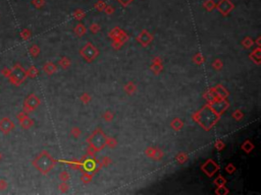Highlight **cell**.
<instances>
[{"label": "cell", "mask_w": 261, "mask_h": 195, "mask_svg": "<svg viewBox=\"0 0 261 195\" xmlns=\"http://www.w3.org/2000/svg\"><path fill=\"white\" fill-rule=\"evenodd\" d=\"M37 74H38V70L34 67V66H33V67H31L29 70H28L27 76H30V77H35Z\"/></svg>", "instance_id": "cell-7"}, {"label": "cell", "mask_w": 261, "mask_h": 195, "mask_svg": "<svg viewBox=\"0 0 261 195\" xmlns=\"http://www.w3.org/2000/svg\"><path fill=\"white\" fill-rule=\"evenodd\" d=\"M20 37H22V39L23 40H28L30 38V31H28V30H24V31H22V32H20Z\"/></svg>", "instance_id": "cell-10"}, {"label": "cell", "mask_w": 261, "mask_h": 195, "mask_svg": "<svg viewBox=\"0 0 261 195\" xmlns=\"http://www.w3.org/2000/svg\"><path fill=\"white\" fill-rule=\"evenodd\" d=\"M20 126H22L23 128H25V129H29V128L33 125V121L30 119V118L26 117L22 120V121H20Z\"/></svg>", "instance_id": "cell-6"}, {"label": "cell", "mask_w": 261, "mask_h": 195, "mask_svg": "<svg viewBox=\"0 0 261 195\" xmlns=\"http://www.w3.org/2000/svg\"><path fill=\"white\" fill-rule=\"evenodd\" d=\"M40 101H39L38 97H36L35 95H30L24 102V110L25 112H32L39 106Z\"/></svg>", "instance_id": "cell-3"}, {"label": "cell", "mask_w": 261, "mask_h": 195, "mask_svg": "<svg viewBox=\"0 0 261 195\" xmlns=\"http://www.w3.org/2000/svg\"><path fill=\"white\" fill-rule=\"evenodd\" d=\"M14 128V124L11 119L8 117H4L0 119V131L3 134H8L10 131H12Z\"/></svg>", "instance_id": "cell-4"}, {"label": "cell", "mask_w": 261, "mask_h": 195, "mask_svg": "<svg viewBox=\"0 0 261 195\" xmlns=\"http://www.w3.org/2000/svg\"><path fill=\"white\" fill-rule=\"evenodd\" d=\"M117 1H120L123 5H128L132 1V0H117Z\"/></svg>", "instance_id": "cell-16"}, {"label": "cell", "mask_w": 261, "mask_h": 195, "mask_svg": "<svg viewBox=\"0 0 261 195\" xmlns=\"http://www.w3.org/2000/svg\"><path fill=\"white\" fill-rule=\"evenodd\" d=\"M26 77H27V72H26L25 69L23 68L19 63H17L14 66V68L11 69V75L9 76L8 79L10 83L19 86H20V83L25 80Z\"/></svg>", "instance_id": "cell-2"}, {"label": "cell", "mask_w": 261, "mask_h": 195, "mask_svg": "<svg viewBox=\"0 0 261 195\" xmlns=\"http://www.w3.org/2000/svg\"><path fill=\"white\" fill-rule=\"evenodd\" d=\"M217 7H218L219 11H221L223 14H226L232 9L234 5H232V3L229 1V0H221V1L218 3Z\"/></svg>", "instance_id": "cell-5"}, {"label": "cell", "mask_w": 261, "mask_h": 195, "mask_svg": "<svg viewBox=\"0 0 261 195\" xmlns=\"http://www.w3.org/2000/svg\"><path fill=\"white\" fill-rule=\"evenodd\" d=\"M104 6H105V4L103 3L102 1H99V2H98V3L96 4V7H97V8L99 9V10H103V9H104Z\"/></svg>", "instance_id": "cell-14"}, {"label": "cell", "mask_w": 261, "mask_h": 195, "mask_svg": "<svg viewBox=\"0 0 261 195\" xmlns=\"http://www.w3.org/2000/svg\"><path fill=\"white\" fill-rule=\"evenodd\" d=\"M0 159H1V153H0Z\"/></svg>", "instance_id": "cell-17"}, {"label": "cell", "mask_w": 261, "mask_h": 195, "mask_svg": "<svg viewBox=\"0 0 261 195\" xmlns=\"http://www.w3.org/2000/svg\"><path fill=\"white\" fill-rule=\"evenodd\" d=\"M1 74L4 76V77L8 78L10 75H11V69L7 68V67H4L3 69H1Z\"/></svg>", "instance_id": "cell-8"}, {"label": "cell", "mask_w": 261, "mask_h": 195, "mask_svg": "<svg viewBox=\"0 0 261 195\" xmlns=\"http://www.w3.org/2000/svg\"><path fill=\"white\" fill-rule=\"evenodd\" d=\"M29 51H30V53L32 54L33 56H37L39 54V48L36 45H33L32 47L29 49Z\"/></svg>", "instance_id": "cell-11"}, {"label": "cell", "mask_w": 261, "mask_h": 195, "mask_svg": "<svg viewBox=\"0 0 261 195\" xmlns=\"http://www.w3.org/2000/svg\"><path fill=\"white\" fill-rule=\"evenodd\" d=\"M17 117V120H19V121H22V120L24 119V118L27 117V115H26L25 113H23V112H22V113H19Z\"/></svg>", "instance_id": "cell-15"}, {"label": "cell", "mask_w": 261, "mask_h": 195, "mask_svg": "<svg viewBox=\"0 0 261 195\" xmlns=\"http://www.w3.org/2000/svg\"><path fill=\"white\" fill-rule=\"evenodd\" d=\"M33 165L42 173H47L52 168L53 161L47 153H42L33 161Z\"/></svg>", "instance_id": "cell-1"}, {"label": "cell", "mask_w": 261, "mask_h": 195, "mask_svg": "<svg viewBox=\"0 0 261 195\" xmlns=\"http://www.w3.org/2000/svg\"><path fill=\"white\" fill-rule=\"evenodd\" d=\"M7 188V182L4 179H0V191L5 190Z\"/></svg>", "instance_id": "cell-13"}, {"label": "cell", "mask_w": 261, "mask_h": 195, "mask_svg": "<svg viewBox=\"0 0 261 195\" xmlns=\"http://www.w3.org/2000/svg\"><path fill=\"white\" fill-rule=\"evenodd\" d=\"M204 6H205L206 8H207V10H211V9L213 8L214 3H213L212 0H207V1H206L205 3H204Z\"/></svg>", "instance_id": "cell-12"}, {"label": "cell", "mask_w": 261, "mask_h": 195, "mask_svg": "<svg viewBox=\"0 0 261 195\" xmlns=\"http://www.w3.org/2000/svg\"><path fill=\"white\" fill-rule=\"evenodd\" d=\"M32 3L35 7H37V8H41V7L45 4V0H33Z\"/></svg>", "instance_id": "cell-9"}]
</instances>
